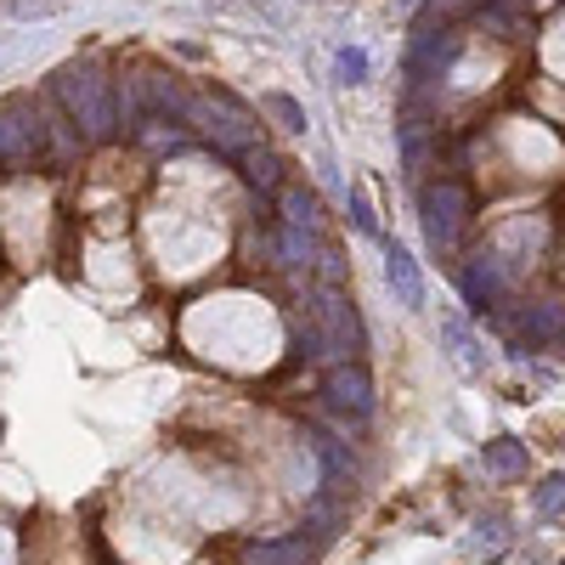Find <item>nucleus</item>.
Returning a JSON list of instances; mask_svg holds the SVG:
<instances>
[{
    "mask_svg": "<svg viewBox=\"0 0 565 565\" xmlns=\"http://www.w3.org/2000/svg\"><path fill=\"white\" fill-rule=\"evenodd\" d=\"M57 97L74 119V130L85 141H108L119 130V103H114V79H103V68L90 63H74L57 74Z\"/></svg>",
    "mask_w": 565,
    "mask_h": 565,
    "instance_id": "1",
    "label": "nucleus"
},
{
    "mask_svg": "<svg viewBox=\"0 0 565 565\" xmlns=\"http://www.w3.org/2000/svg\"><path fill=\"white\" fill-rule=\"evenodd\" d=\"M186 125H193L210 148H221V153H232V159H244L249 148H255V136H260V125H255V114L232 97V90H204V97H193L186 103V114H181Z\"/></svg>",
    "mask_w": 565,
    "mask_h": 565,
    "instance_id": "2",
    "label": "nucleus"
},
{
    "mask_svg": "<svg viewBox=\"0 0 565 565\" xmlns=\"http://www.w3.org/2000/svg\"><path fill=\"white\" fill-rule=\"evenodd\" d=\"M418 210H424V238H430V249L436 255H458L463 232H469V193H463V181H452V175L424 181Z\"/></svg>",
    "mask_w": 565,
    "mask_h": 565,
    "instance_id": "3",
    "label": "nucleus"
},
{
    "mask_svg": "<svg viewBox=\"0 0 565 565\" xmlns=\"http://www.w3.org/2000/svg\"><path fill=\"white\" fill-rule=\"evenodd\" d=\"M458 52H463V34L452 29V23H430L424 18L418 23V34H413V45H407V57H402V74H407V97H418L424 85H436V79H447V68L458 63Z\"/></svg>",
    "mask_w": 565,
    "mask_h": 565,
    "instance_id": "4",
    "label": "nucleus"
},
{
    "mask_svg": "<svg viewBox=\"0 0 565 565\" xmlns=\"http://www.w3.org/2000/svg\"><path fill=\"white\" fill-rule=\"evenodd\" d=\"M322 402L334 407L340 424L362 430V424L373 418V380H367V367H356V362H334V367L322 373Z\"/></svg>",
    "mask_w": 565,
    "mask_h": 565,
    "instance_id": "5",
    "label": "nucleus"
},
{
    "mask_svg": "<svg viewBox=\"0 0 565 565\" xmlns=\"http://www.w3.org/2000/svg\"><path fill=\"white\" fill-rule=\"evenodd\" d=\"M40 148H45V125H40V114H34L23 97L0 103V170H23V164H34Z\"/></svg>",
    "mask_w": 565,
    "mask_h": 565,
    "instance_id": "6",
    "label": "nucleus"
},
{
    "mask_svg": "<svg viewBox=\"0 0 565 565\" xmlns=\"http://www.w3.org/2000/svg\"><path fill=\"white\" fill-rule=\"evenodd\" d=\"M463 295H469V306H476V311H487V306H498L503 295H509V266H503V255H476V260H469L463 266Z\"/></svg>",
    "mask_w": 565,
    "mask_h": 565,
    "instance_id": "7",
    "label": "nucleus"
},
{
    "mask_svg": "<svg viewBox=\"0 0 565 565\" xmlns=\"http://www.w3.org/2000/svg\"><path fill=\"white\" fill-rule=\"evenodd\" d=\"M476 23L498 40H526L532 34V0H481Z\"/></svg>",
    "mask_w": 565,
    "mask_h": 565,
    "instance_id": "8",
    "label": "nucleus"
},
{
    "mask_svg": "<svg viewBox=\"0 0 565 565\" xmlns=\"http://www.w3.org/2000/svg\"><path fill=\"white\" fill-rule=\"evenodd\" d=\"M311 554H317V537L295 532V537H277V543H249L244 565H306Z\"/></svg>",
    "mask_w": 565,
    "mask_h": 565,
    "instance_id": "9",
    "label": "nucleus"
},
{
    "mask_svg": "<svg viewBox=\"0 0 565 565\" xmlns=\"http://www.w3.org/2000/svg\"><path fill=\"white\" fill-rule=\"evenodd\" d=\"M136 79H141V103L153 108V119H170V114L181 119V114H186V103H193V97H186V90L170 79V74H136Z\"/></svg>",
    "mask_w": 565,
    "mask_h": 565,
    "instance_id": "10",
    "label": "nucleus"
},
{
    "mask_svg": "<svg viewBox=\"0 0 565 565\" xmlns=\"http://www.w3.org/2000/svg\"><path fill=\"white\" fill-rule=\"evenodd\" d=\"M385 277H391V289H396L402 306H424V277H418V266H413L407 249L385 244Z\"/></svg>",
    "mask_w": 565,
    "mask_h": 565,
    "instance_id": "11",
    "label": "nucleus"
},
{
    "mask_svg": "<svg viewBox=\"0 0 565 565\" xmlns=\"http://www.w3.org/2000/svg\"><path fill=\"white\" fill-rule=\"evenodd\" d=\"M481 463H487V476L492 481H521L526 469H532V458H526V447L521 441H509V436H498V441H487V452H481Z\"/></svg>",
    "mask_w": 565,
    "mask_h": 565,
    "instance_id": "12",
    "label": "nucleus"
},
{
    "mask_svg": "<svg viewBox=\"0 0 565 565\" xmlns=\"http://www.w3.org/2000/svg\"><path fill=\"white\" fill-rule=\"evenodd\" d=\"M282 226H300V232H317L322 226V199L311 186H282Z\"/></svg>",
    "mask_w": 565,
    "mask_h": 565,
    "instance_id": "13",
    "label": "nucleus"
},
{
    "mask_svg": "<svg viewBox=\"0 0 565 565\" xmlns=\"http://www.w3.org/2000/svg\"><path fill=\"white\" fill-rule=\"evenodd\" d=\"M238 164H244V181L255 186V193H282V159L271 148H249Z\"/></svg>",
    "mask_w": 565,
    "mask_h": 565,
    "instance_id": "14",
    "label": "nucleus"
},
{
    "mask_svg": "<svg viewBox=\"0 0 565 565\" xmlns=\"http://www.w3.org/2000/svg\"><path fill=\"white\" fill-rule=\"evenodd\" d=\"M532 514L537 521H565V476H548L532 487Z\"/></svg>",
    "mask_w": 565,
    "mask_h": 565,
    "instance_id": "15",
    "label": "nucleus"
},
{
    "mask_svg": "<svg viewBox=\"0 0 565 565\" xmlns=\"http://www.w3.org/2000/svg\"><path fill=\"white\" fill-rule=\"evenodd\" d=\"M311 255H317L311 232H300V226H282L277 232V266H311Z\"/></svg>",
    "mask_w": 565,
    "mask_h": 565,
    "instance_id": "16",
    "label": "nucleus"
},
{
    "mask_svg": "<svg viewBox=\"0 0 565 565\" xmlns=\"http://www.w3.org/2000/svg\"><path fill=\"white\" fill-rule=\"evenodd\" d=\"M260 108H266V114H271L282 130H306V108H300L295 97H282V90H271V97H266Z\"/></svg>",
    "mask_w": 565,
    "mask_h": 565,
    "instance_id": "17",
    "label": "nucleus"
},
{
    "mask_svg": "<svg viewBox=\"0 0 565 565\" xmlns=\"http://www.w3.org/2000/svg\"><path fill=\"white\" fill-rule=\"evenodd\" d=\"M340 79L345 85H362L367 79V52H356V45H351V52H340Z\"/></svg>",
    "mask_w": 565,
    "mask_h": 565,
    "instance_id": "18",
    "label": "nucleus"
},
{
    "mask_svg": "<svg viewBox=\"0 0 565 565\" xmlns=\"http://www.w3.org/2000/svg\"><path fill=\"white\" fill-rule=\"evenodd\" d=\"M351 215H356V226H362V232H380V226H373V210H367V199H362V193H351Z\"/></svg>",
    "mask_w": 565,
    "mask_h": 565,
    "instance_id": "19",
    "label": "nucleus"
}]
</instances>
